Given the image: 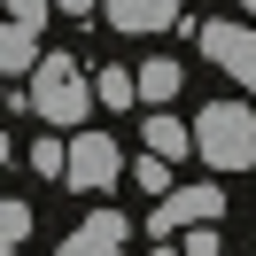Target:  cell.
<instances>
[{
  "label": "cell",
  "instance_id": "cell-19",
  "mask_svg": "<svg viewBox=\"0 0 256 256\" xmlns=\"http://www.w3.org/2000/svg\"><path fill=\"white\" fill-rule=\"evenodd\" d=\"M240 8H256V0H240Z\"/></svg>",
  "mask_w": 256,
  "mask_h": 256
},
{
  "label": "cell",
  "instance_id": "cell-18",
  "mask_svg": "<svg viewBox=\"0 0 256 256\" xmlns=\"http://www.w3.org/2000/svg\"><path fill=\"white\" fill-rule=\"evenodd\" d=\"M54 8H70V16H86V8H101V0H54Z\"/></svg>",
  "mask_w": 256,
  "mask_h": 256
},
{
  "label": "cell",
  "instance_id": "cell-17",
  "mask_svg": "<svg viewBox=\"0 0 256 256\" xmlns=\"http://www.w3.org/2000/svg\"><path fill=\"white\" fill-rule=\"evenodd\" d=\"M148 256H186V240H156V248H148Z\"/></svg>",
  "mask_w": 256,
  "mask_h": 256
},
{
  "label": "cell",
  "instance_id": "cell-8",
  "mask_svg": "<svg viewBox=\"0 0 256 256\" xmlns=\"http://www.w3.org/2000/svg\"><path fill=\"white\" fill-rule=\"evenodd\" d=\"M39 62H47V54H39V32H16V24H8V32H0V70L24 78V70H39Z\"/></svg>",
  "mask_w": 256,
  "mask_h": 256
},
{
  "label": "cell",
  "instance_id": "cell-5",
  "mask_svg": "<svg viewBox=\"0 0 256 256\" xmlns=\"http://www.w3.org/2000/svg\"><path fill=\"white\" fill-rule=\"evenodd\" d=\"M202 54L218 70H233V78L256 94V32H248V24H202Z\"/></svg>",
  "mask_w": 256,
  "mask_h": 256
},
{
  "label": "cell",
  "instance_id": "cell-7",
  "mask_svg": "<svg viewBox=\"0 0 256 256\" xmlns=\"http://www.w3.org/2000/svg\"><path fill=\"white\" fill-rule=\"evenodd\" d=\"M62 256H124V218H116V210H94V218L62 240Z\"/></svg>",
  "mask_w": 256,
  "mask_h": 256
},
{
  "label": "cell",
  "instance_id": "cell-1",
  "mask_svg": "<svg viewBox=\"0 0 256 256\" xmlns=\"http://www.w3.org/2000/svg\"><path fill=\"white\" fill-rule=\"evenodd\" d=\"M194 148H202L210 171H248L256 163V109L248 101H210L202 124H194Z\"/></svg>",
  "mask_w": 256,
  "mask_h": 256
},
{
  "label": "cell",
  "instance_id": "cell-4",
  "mask_svg": "<svg viewBox=\"0 0 256 256\" xmlns=\"http://www.w3.org/2000/svg\"><path fill=\"white\" fill-rule=\"evenodd\" d=\"M116 178H124V148H116L109 132H78V140H70V178H62V186H78V194H109Z\"/></svg>",
  "mask_w": 256,
  "mask_h": 256
},
{
  "label": "cell",
  "instance_id": "cell-12",
  "mask_svg": "<svg viewBox=\"0 0 256 256\" xmlns=\"http://www.w3.org/2000/svg\"><path fill=\"white\" fill-rule=\"evenodd\" d=\"M32 171H39V178H70V140H54V132L32 140Z\"/></svg>",
  "mask_w": 256,
  "mask_h": 256
},
{
  "label": "cell",
  "instance_id": "cell-14",
  "mask_svg": "<svg viewBox=\"0 0 256 256\" xmlns=\"http://www.w3.org/2000/svg\"><path fill=\"white\" fill-rule=\"evenodd\" d=\"M132 178H140V194H156V202H163V194H178V186H171V163H163V156H140V163H132Z\"/></svg>",
  "mask_w": 256,
  "mask_h": 256
},
{
  "label": "cell",
  "instance_id": "cell-11",
  "mask_svg": "<svg viewBox=\"0 0 256 256\" xmlns=\"http://www.w3.org/2000/svg\"><path fill=\"white\" fill-rule=\"evenodd\" d=\"M94 94H101V109H132V101H140V78H132V70H101V78H94Z\"/></svg>",
  "mask_w": 256,
  "mask_h": 256
},
{
  "label": "cell",
  "instance_id": "cell-16",
  "mask_svg": "<svg viewBox=\"0 0 256 256\" xmlns=\"http://www.w3.org/2000/svg\"><path fill=\"white\" fill-rule=\"evenodd\" d=\"M186 256H218V225H194V233H186Z\"/></svg>",
  "mask_w": 256,
  "mask_h": 256
},
{
  "label": "cell",
  "instance_id": "cell-2",
  "mask_svg": "<svg viewBox=\"0 0 256 256\" xmlns=\"http://www.w3.org/2000/svg\"><path fill=\"white\" fill-rule=\"evenodd\" d=\"M94 101L101 94H94V78L78 70V54H47V62L32 70V116H47L54 132H70Z\"/></svg>",
  "mask_w": 256,
  "mask_h": 256
},
{
  "label": "cell",
  "instance_id": "cell-3",
  "mask_svg": "<svg viewBox=\"0 0 256 256\" xmlns=\"http://www.w3.org/2000/svg\"><path fill=\"white\" fill-rule=\"evenodd\" d=\"M225 218V186L218 178H194V186L163 194L156 210H148V240H171V233H194V225H218Z\"/></svg>",
  "mask_w": 256,
  "mask_h": 256
},
{
  "label": "cell",
  "instance_id": "cell-9",
  "mask_svg": "<svg viewBox=\"0 0 256 256\" xmlns=\"http://www.w3.org/2000/svg\"><path fill=\"white\" fill-rule=\"evenodd\" d=\"M178 86H186V70H178L171 54H148L140 62V101H171Z\"/></svg>",
  "mask_w": 256,
  "mask_h": 256
},
{
  "label": "cell",
  "instance_id": "cell-6",
  "mask_svg": "<svg viewBox=\"0 0 256 256\" xmlns=\"http://www.w3.org/2000/svg\"><path fill=\"white\" fill-rule=\"evenodd\" d=\"M101 16L124 39H140V32H171V24L186 16V0H101Z\"/></svg>",
  "mask_w": 256,
  "mask_h": 256
},
{
  "label": "cell",
  "instance_id": "cell-10",
  "mask_svg": "<svg viewBox=\"0 0 256 256\" xmlns=\"http://www.w3.org/2000/svg\"><path fill=\"white\" fill-rule=\"evenodd\" d=\"M186 148H194V124H178V116H148V156L171 163V156H186Z\"/></svg>",
  "mask_w": 256,
  "mask_h": 256
},
{
  "label": "cell",
  "instance_id": "cell-15",
  "mask_svg": "<svg viewBox=\"0 0 256 256\" xmlns=\"http://www.w3.org/2000/svg\"><path fill=\"white\" fill-rule=\"evenodd\" d=\"M47 8H54V0H8V24H16V32H39Z\"/></svg>",
  "mask_w": 256,
  "mask_h": 256
},
{
  "label": "cell",
  "instance_id": "cell-13",
  "mask_svg": "<svg viewBox=\"0 0 256 256\" xmlns=\"http://www.w3.org/2000/svg\"><path fill=\"white\" fill-rule=\"evenodd\" d=\"M0 240H8V256H16L24 240H32V202H16V194L0 202Z\"/></svg>",
  "mask_w": 256,
  "mask_h": 256
}]
</instances>
